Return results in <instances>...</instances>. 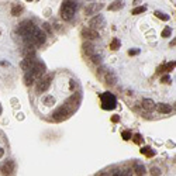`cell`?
<instances>
[{"label": "cell", "mask_w": 176, "mask_h": 176, "mask_svg": "<svg viewBox=\"0 0 176 176\" xmlns=\"http://www.w3.org/2000/svg\"><path fill=\"white\" fill-rule=\"evenodd\" d=\"M37 30H38V28L35 27V24H34L31 20H24V21H21V23H20V25H19V34L27 42L33 38V35L35 34V31H37Z\"/></svg>", "instance_id": "1"}, {"label": "cell", "mask_w": 176, "mask_h": 176, "mask_svg": "<svg viewBox=\"0 0 176 176\" xmlns=\"http://www.w3.org/2000/svg\"><path fill=\"white\" fill-rule=\"evenodd\" d=\"M100 102H102L103 110H114L117 107V99L116 96L110 92H104L100 94Z\"/></svg>", "instance_id": "2"}, {"label": "cell", "mask_w": 176, "mask_h": 176, "mask_svg": "<svg viewBox=\"0 0 176 176\" xmlns=\"http://www.w3.org/2000/svg\"><path fill=\"white\" fill-rule=\"evenodd\" d=\"M78 9V3L76 1H62V6H61V17L64 20H70L72 16L75 14Z\"/></svg>", "instance_id": "3"}, {"label": "cell", "mask_w": 176, "mask_h": 176, "mask_svg": "<svg viewBox=\"0 0 176 176\" xmlns=\"http://www.w3.org/2000/svg\"><path fill=\"white\" fill-rule=\"evenodd\" d=\"M52 79H54V73H48V75H45V76H42V78L38 80L37 88H35L38 94H41V93L46 92V90L49 89V86H51V83H52Z\"/></svg>", "instance_id": "4"}, {"label": "cell", "mask_w": 176, "mask_h": 176, "mask_svg": "<svg viewBox=\"0 0 176 176\" xmlns=\"http://www.w3.org/2000/svg\"><path fill=\"white\" fill-rule=\"evenodd\" d=\"M72 113H73L72 109H69L68 106H62V107H59L58 110H55L52 113V118H54V120H58V121L64 120V118H68Z\"/></svg>", "instance_id": "5"}, {"label": "cell", "mask_w": 176, "mask_h": 176, "mask_svg": "<svg viewBox=\"0 0 176 176\" xmlns=\"http://www.w3.org/2000/svg\"><path fill=\"white\" fill-rule=\"evenodd\" d=\"M45 41H46V34L44 33V30H40V28H38L37 31H35V34L33 35V38L28 41V45L40 46V45H42Z\"/></svg>", "instance_id": "6"}, {"label": "cell", "mask_w": 176, "mask_h": 176, "mask_svg": "<svg viewBox=\"0 0 176 176\" xmlns=\"http://www.w3.org/2000/svg\"><path fill=\"white\" fill-rule=\"evenodd\" d=\"M45 70H46L45 64H44L42 61H37V62H35V66H34V69L31 70V73H33L34 78L41 79L42 76H44V73H45Z\"/></svg>", "instance_id": "7"}, {"label": "cell", "mask_w": 176, "mask_h": 176, "mask_svg": "<svg viewBox=\"0 0 176 176\" xmlns=\"http://www.w3.org/2000/svg\"><path fill=\"white\" fill-rule=\"evenodd\" d=\"M89 24H90V28H93V30L97 31V28H103L106 25V21H104V17H103V16L97 14V16H94V17L90 20Z\"/></svg>", "instance_id": "8"}, {"label": "cell", "mask_w": 176, "mask_h": 176, "mask_svg": "<svg viewBox=\"0 0 176 176\" xmlns=\"http://www.w3.org/2000/svg\"><path fill=\"white\" fill-rule=\"evenodd\" d=\"M82 37L86 38V40H90V41H94V40L100 38V34L93 28H83L82 30Z\"/></svg>", "instance_id": "9"}, {"label": "cell", "mask_w": 176, "mask_h": 176, "mask_svg": "<svg viewBox=\"0 0 176 176\" xmlns=\"http://www.w3.org/2000/svg\"><path fill=\"white\" fill-rule=\"evenodd\" d=\"M35 62H37V61L34 59V58H24V59L21 61V69L25 70V73L31 72V70L34 69V66H35Z\"/></svg>", "instance_id": "10"}, {"label": "cell", "mask_w": 176, "mask_h": 176, "mask_svg": "<svg viewBox=\"0 0 176 176\" xmlns=\"http://www.w3.org/2000/svg\"><path fill=\"white\" fill-rule=\"evenodd\" d=\"M14 168H16V165H14L13 161H6V162H3V165L0 166V172L4 176H9L13 173Z\"/></svg>", "instance_id": "11"}, {"label": "cell", "mask_w": 176, "mask_h": 176, "mask_svg": "<svg viewBox=\"0 0 176 176\" xmlns=\"http://www.w3.org/2000/svg\"><path fill=\"white\" fill-rule=\"evenodd\" d=\"M100 9H103V3H90L88 7H85V14L90 16V14L97 13Z\"/></svg>", "instance_id": "12"}, {"label": "cell", "mask_w": 176, "mask_h": 176, "mask_svg": "<svg viewBox=\"0 0 176 176\" xmlns=\"http://www.w3.org/2000/svg\"><path fill=\"white\" fill-rule=\"evenodd\" d=\"M141 104H142L144 110H147V111H151V110H154V107H157V104L154 103L152 99H142Z\"/></svg>", "instance_id": "13"}, {"label": "cell", "mask_w": 176, "mask_h": 176, "mask_svg": "<svg viewBox=\"0 0 176 176\" xmlns=\"http://www.w3.org/2000/svg\"><path fill=\"white\" fill-rule=\"evenodd\" d=\"M104 80H106L107 85H116L117 83V75L114 72L109 70L106 75H104Z\"/></svg>", "instance_id": "14"}, {"label": "cell", "mask_w": 176, "mask_h": 176, "mask_svg": "<svg viewBox=\"0 0 176 176\" xmlns=\"http://www.w3.org/2000/svg\"><path fill=\"white\" fill-rule=\"evenodd\" d=\"M155 109H157L159 113H162V114H168V113L172 111V106H169L168 103H159V104H157Z\"/></svg>", "instance_id": "15"}, {"label": "cell", "mask_w": 176, "mask_h": 176, "mask_svg": "<svg viewBox=\"0 0 176 176\" xmlns=\"http://www.w3.org/2000/svg\"><path fill=\"white\" fill-rule=\"evenodd\" d=\"M83 49H85V52H86V55L90 58L92 55H94L96 54V48H94V45H92V44H89V42H85L83 44Z\"/></svg>", "instance_id": "16"}, {"label": "cell", "mask_w": 176, "mask_h": 176, "mask_svg": "<svg viewBox=\"0 0 176 176\" xmlns=\"http://www.w3.org/2000/svg\"><path fill=\"white\" fill-rule=\"evenodd\" d=\"M134 173L137 176H144V173H145V168H144V165H141V163H135L134 165Z\"/></svg>", "instance_id": "17"}, {"label": "cell", "mask_w": 176, "mask_h": 176, "mask_svg": "<svg viewBox=\"0 0 176 176\" xmlns=\"http://www.w3.org/2000/svg\"><path fill=\"white\" fill-rule=\"evenodd\" d=\"M23 4H20V3H17V4H14L13 7H11V16H19L21 11H23Z\"/></svg>", "instance_id": "18"}, {"label": "cell", "mask_w": 176, "mask_h": 176, "mask_svg": "<svg viewBox=\"0 0 176 176\" xmlns=\"http://www.w3.org/2000/svg\"><path fill=\"white\" fill-rule=\"evenodd\" d=\"M34 76H33V73L31 72H28V73H25L24 75V83L27 85V86H31V85L34 83Z\"/></svg>", "instance_id": "19"}, {"label": "cell", "mask_w": 176, "mask_h": 176, "mask_svg": "<svg viewBox=\"0 0 176 176\" xmlns=\"http://www.w3.org/2000/svg\"><path fill=\"white\" fill-rule=\"evenodd\" d=\"M120 45H121L120 40H118V38H113L110 42V49L111 51H117V49L120 48Z\"/></svg>", "instance_id": "20"}, {"label": "cell", "mask_w": 176, "mask_h": 176, "mask_svg": "<svg viewBox=\"0 0 176 176\" xmlns=\"http://www.w3.org/2000/svg\"><path fill=\"white\" fill-rule=\"evenodd\" d=\"M123 6H124L123 1H114V3H111V4L109 6V10H111V11H114V10H120V9H123Z\"/></svg>", "instance_id": "21"}, {"label": "cell", "mask_w": 176, "mask_h": 176, "mask_svg": "<svg viewBox=\"0 0 176 176\" xmlns=\"http://www.w3.org/2000/svg\"><path fill=\"white\" fill-rule=\"evenodd\" d=\"M141 154H144L145 157L151 158V157H154V155H155V151H152L149 147H144V148H141Z\"/></svg>", "instance_id": "22"}, {"label": "cell", "mask_w": 176, "mask_h": 176, "mask_svg": "<svg viewBox=\"0 0 176 176\" xmlns=\"http://www.w3.org/2000/svg\"><path fill=\"white\" fill-rule=\"evenodd\" d=\"M154 14H155L159 20H163V21H168V20H169V16H168V14H165V13H162V11H159V10H157Z\"/></svg>", "instance_id": "23"}, {"label": "cell", "mask_w": 176, "mask_h": 176, "mask_svg": "<svg viewBox=\"0 0 176 176\" xmlns=\"http://www.w3.org/2000/svg\"><path fill=\"white\" fill-rule=\"evenodd\" d=\"M90 59H92L93 64H96V65H102V55H97V54H94V55L90 56Z\"/></svg>", "instance_id": "24"}, {"label": "cell", "mask_w": 176, "mask_h": 176, "mask_svg": "<svg viewBox=\"0 0 176 176\" xmlns=\"http://www.w3.org/2000/svg\"><path fill=\"white\" fill-rule=\"evenodd\" d=\"M173 68H176V61H172V62L166 64V65H165V72H166V75L169 73V72H172Z\"/></svg>", "instance_id": "25"}, {"label": "cell", "mask_w": 176, "mask_h": 176, "mask_svg": "<svg viewBox=\"0 0 176 176\" xmlns=\"http://www.w3.org/2000/svg\"><path fill=\"white\" fill-rule=\"evenodd\" d=\"M171 34H172V28L171 27H165V28H163V31H162V37L163 38H169V37H171Z\"/></svg>", "instance_id": "26"}, {"label": "cell", "mask_w": 176, "mask_h": 176, "mask_svg": "<svg viewBox=\"0 0 176 176\" xmlns=\"http://www.w3.org/2000/svg\"><path fill=\"white\" fill-rule=\"evenodd\" d=\"M42 103H44V106H51L54 103V99H52V96H46V97H44Z\"/></svg>", "instance_id": "27"}, {"label": "cell", "mask_w": 176, "mask_h": 176, "mask_svg": "<svg viewBox=\"0 0 176 176\" xmlns=\"http://www.w3.org/2000/svg\"><path fill=\"white\" fill-rule=\"evenodd\" d=\"M145 10H147L145 6H139V7H135V9L133 10V14H141V13H144Z\"/></svg>", "instance_id": "28"}, {"label": "cell", "mask_w": 176, "mask_h": 176, "mask_svg": "<svg viewBox=\"0 0 176 176\" xmlns=\"http://www.w3.org/2000/svg\"><path fill=\"white\" fill-rule=\"evenodd\" d=\"M172 82V79L169 75H163L162 78H161V83H165V85H169Z\"/></svg>", "instance_id": "29"}, {"label": "cell", "mask_w": 176, "mask_h": 176, "mask_svg": "<svg viewBox=\"0 0 176 176\" xmlns=\"http://www.w3.org/2000/svg\"><path fill=\"white\" fill-rule=\"evenodd\" d=\"M133 138H134L133 141H134L135 144H138V145H139V144H142V141H144V138H142V135H141V134H135Z\"/></svg>", "instance_id": "30"}, {"label": "cell", "mask_w": 176, "mask_h": 176, "mask_svg": "<svg viewBox=\"0 0 176 176\" xmlns=\"http://www.w3.org/2000/svg\"><path fill=\"white\" fill-rule=\"evenodd\" d=\"M121 137H123V139H125V141H128V139H131V131L125 130L121 133Z\"/></svg>", "instance_id": "31"}, {"label": "cell", "mask_w": 176, "mask_h": 176, "mask_svg": "<svg viewBox=\"0 0 176 176\" xmlns=\"http://www.w3.org/2000/svg\"><path fill=\"white\" fill-rule=\"evenodd\" d=\"M149 172H151V175H152V176H159V175H161V169H159V168H157V166H152Z\"/></svg>", "instance_id": "32"}, {"label": "cell", "mask_w": 176, "mask_h": 176, "mask_svg": "<svg viewBox=\"0 0 176 176\" xmlns=\"http://www.w3.org/2000/svg\"><path fill=\"white\" fill-rule=\"evenodd\" d=\"M42 27H44V33H52V28H51V25H49V24L48 23H44L42 24Z\"/></svg>", "instance_id": "33"}, {"label": "cell", "mask_w": 176, "mask_h": 176, "mask_svg": "<svg viewBox=\"0 0 176 176\" xmlns=\"http://www.w3.org/2000/svg\"><path fill=\"white\" fill-rule=\"evenodd\" d=\"M138 54H139V49H138V48H134V49H130V51H128V55H130V56L138 55Z\"/></svg>", "instance_id": "34"}, {"label": "cell", "mask_w": 176, "mask_h": 176, "mask_svg": "<svg viewBox=\"0 0 176 176\" xmlns=\"http://www.w3.org/2000/svg\"><path fill=\"white\" fill-rule=\"evenodd\" d=\"M162 72H165V64L161 66H158V69H157V73H162Z\"/></svg>", "instance_id": "35"}, {"label": "cell", "mask_w": 176, "mask_h": 176, "mask_svg": "<svg viewBox=\"0 0 176 176\" xmlns=\"http://www.w3.org/2000/svg\"><path fill=\"white\" fill-rule=\"evenodd\" d=\"M113 176H123V171H120V169H116V171L113 172Z\"/></svg>", "instance_id": "36"}, {"label": "cell", "mask_w": 176, "mask_h": 176, "mask_svg": "<svg viewBox=\"0 0 176 176\" xmlns=\"http://www.w3.org/2000/svg\"><path fill=\"white\" fill-rule=\"evenodd\" d=\"M111 121H113V123H118V121H120V116L114 114V116L111 117Z\"/></svg>", "instance_id": "37"}, {"label": "cell", "mask_w": 176, "mask_h": 176, "mask_svg": "<svg viewBox=\"0 0 176 176\" xmlns=\"http://www.w3.org/2000/svg\"><path fill=\"white\" fill-rule=\"evenodd\" d=\"M133 173H131L130 169H125V171H123V176H131Z\"/></svg>", "instance_id": "38"}, {"label": "cell", "mask_w": 176, "mask_h": 176, "mask_svg": "<svg viewBox=\"0 0 176 176\" xmlns=\"http://www.w3.org/2000/svg\"><path fill=\"white\" fill-rule=\"evenodd\" d=\"M169 45H171V46H175V45H176V40H172V41H171V44H169Z\"/></svg>", "instance_id": "39"}, {"label": "cell", "mask_w": 176, "mask_h": 176, "mask_svg": "<svg viewBox=\"0 0 176 176\" xmlns=\"http://www.w3.org/2000/svg\"><path fill=\"white\" fill-rule=\"evenodd\" d=\"M0 65H1V66H6V65H9V64H7V62H4V61H1V62H0Z\"/></svg>", "instance_id": "40"}, {"label": "cell", "mask_w": 176, "mask_h": 176, "mask_svg": "<svg viewBox=\"0 0 176 176\" xmlns=\"http://www.w3.org/2000/svg\"><path fill=\"white\" fill-rule=\"evenodd\" d=\"M99 176H109V173H106V172H100V175Z\"/></svg>", "instance_id": "41"}, {"label": "cell", "mask_w": 176, "mask_h": 176, "mask_svg": "<svg viewBox=\"0 0 176 176\" xmlns=\"http://www.w3.org/2000/svg\"><path fill=\"white\" fill-rule=\"evenodd\" d=\"M3 154H4V151H3V149L0 148V157H3Z\"/></svg>", "instance_id": "42"}, {"label": "cell", "mask_w": 176, "mask_h": 176, "mask_svg": "<svg viewBox=\"0 0 176 176\" xmlns=\"http://www.w3.org/2000/svg\"><path fill=\"white\" fill-rule=\"evenodd\" d=\"M175 109H176V103H175Z\"/></svg>", "instance_id": "43"}]
</instances>
